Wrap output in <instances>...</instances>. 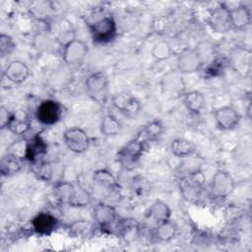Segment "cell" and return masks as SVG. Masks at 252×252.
Here are the masks:
<instances>
[{
  "label": "cell",
  "instance_id": "1",
  "mask_svg": "<svg viewBox=\"0 0 252 252\" xmlns=\"http://www.w3.org/2000/svg\"><path fill=\"white\" fill-rule=\"evenodd\" d=\"M53 193L58 202L71 207H86L92 202L90 193L84 187L69 181L62 180L54 184Z\"/></svg>",
  "mask_w": 252,
  "mask_h": 252
},
{
  "label": "cell",
  "instance_id": "2",
  "mask_svg": "<svg viewBox=\"0 0 252 252\" xmlns=\"http://www.w3.org/2000/svg\"><path fill=\"white\" fill-rule=\"evenodd\" d=\"M93 41L95 44H106L117 35V25L112 16H103L88 24Z\"/></svg>",
  "mask_w": 252,
  "mask_h": 252
},
{
  "label": "cell",
  "instance_id": "3",
  "mask_svg": "<svg viewBox=\"0 0 252 252\" xmlns=\"http://www.w3.org/2000/svg\"><path fill=\"white\" fill-rule=\"evenodd\" d=\"M205 177L201 170L183 174L179 180V188L182 197L187 202H196L204 190Z\"/></svg>",
  "mask_w": 252,
  "mask_h": 252
},
{
  "label": "cell",
  "instance_id": "4",
  "mask_svg": "<svg viewBox=\"0 0 252 252\" xmlns=\"http://www.w3.org/2000/svg\"><path fill=\"white\" fill-rule=\"evenodd\" d=\"M112 105L125 117L135 119L141 112L140 100L128 92H119L111 97Z\"/></svg>",
  "mask_w": 252,
  "mask_h": 252
},
{
  "label": "cell",
  "instance_id": "5",
  "mask_svg": "<svg viewBox=\"0 0 252 252\" xmlns=\"http://www.w3.org/2000/svg\"><path fill=\"white\" fill-rule=\"evenodd\" d=\"M146 142L138 136L124 145L117 153L118 162L126 168H131L141 158L145 151Z\"/></svg>",
  "mask_w": 252,
  "mask_h": 252
},
{
  "label": "cell",
  "instance_id": "6",
  "mask_svg": "<svg viewBox=\"0 0 252 252\" xmlns=\"http://www.w3.org/2000/svg\"><path fill=\"white\" fill-rule=\"evenodd\" d=\"M63 108L60 102L55 99L42 100L35 109V118L44 126L56 124L62 117Z\"/></svg>",
  "mask_w": 252,
  "mask_h": 252
},
{
  "label": "cell",
  "instance_id": "7",
  "mask_svg": "<svg viewBox=\"0 0 252 252\" xmlns=\"http://www.w3.org/2000/svg\"><path fill=\"white\" fill-rule=\"evenodd\" d=\"M234 188L235 180L228 171L218 169L212 176L210 190L215 198L224 199L231 195Z\"/></svg>",
  "mask_w": 252,
  "mask_h": 252
},
{
  "label": "cell",
  "instance_id": "8",
  "mask_svg": "<svg viewBox=\"0 0 252 252\" xmlns=\"http://www.w3.org/2000/svg\"><path fill=\"white\" fill-rule=\"evenodd\" d=\"M63 141L65 146L74 154H83L90 147V137L80 127H71L64 131Z\"/></svg>",
  "mask_w": 252,
  "mask_h": 252
},
{
  "label": "cell",
  "instance_id": "9",
  "mask_svg": "<svg viewBox=\"0 0 252 252\" xmlns=\"http://www.w3.org/2000/svg\"><path fill=\"white\" fill-rule=\"evenodd\" d=\"M89 53V47L85 41L74 38L65 45L62 49V59L66 65L74 66L84 62Z\"/></svg>",
  "mask_w": 252,
  "mask_h": 252
},
{
  "label": "cell",
  "instance_id": "10",
  "mask_svg": "<svg viewBox=\"0 0 252 252\" xmlns=\"http://www.w3.org/2000/svg\"><path fill=\"white\" fill-rule=\"evenodd\" d=\"M203 66L202 59L196 48L186 47L182 49L176 58V69L180 74H192Z\"/></svg>",
  "mask_w": 252,
  "mask_h": 252
},
{
  "label": "cell",
  "instance_id": "11",
  "mask_svg": "<svg viewBox=\"0 0 252 252\" xmlns=\"http://www.w3.org/2000/svg\"><path fill=\"white\" fill-rule=\"evenodd\" d=\"M208 24L217 33L227 32L229 30H231L229 8L223 3L217 5L209 14Z\"/></svg>",
  "mask_w": 252,
  "mask_h": 252
},
{
  "label": "cell",
  "instance_id": "12",
  "mask_svg": "<svg viewBox=\"0 0 252 252\" xmlns=\"http://www.w3.org/2000/svg\"><path fill=\"white\" fill-rule=\"evenodd\" d=\"M214 119L218 129L230 131L235 129L240 122V114L232 105H223L214 111Z\"/></svg>",
  "mask_w": 252,
  "mask_h": 252
},
{
  "label": "cell",
  "instance_id": "13",
  "mask_svg": "<svg viewBox=\"0 0 252 252\" xmlns=\"http://www.w3.org/2000/svg\"><path fill=\"white\" fill-rule=\"evenodd\" d=\"M65 165L60 161L40 162L35 173L38 178L44 182L56 184L63 180Z\"/></svg>",
  "mask_w": 252,
  "mask_h": 252
},
{
  "label": "cell",
  "instance_id": "14",
  "mask_svg": "<svg viewBox=\"0 0 252 252\" xmlns=\"http://www.w3.org/2000/svg\"><path fill=\"white\" fill-rule=\"evenodd\" d=\"M185 82L177 70L168 71L165 73L160 80V88L163 94L171 96L183 95L185 93Z\"/></svg>",
  "mask_w": 252,
  "mask_h": 252
},
{
  "label": "cell",
  "instance_id": "15",
  "mask_svg": "<svg viewBox=\"0 0 252 252\" xmlns=\"http://www.w3.org/2000/svg\"><path fill=\"white\" fill-rule=\"evenodd\" d=\"M58 226V220L50 213H38L32 220V227L38 235H49L56 230Z\"/></svg>",
  "mask_w": 252,
  "mask_h": 252
},
{
  "label": "cell",
  "instance_id": "16",
  "mask_svg": "<svg viewBox=\"0 0 252 252\" xmlns=\"http://www.w3.org/2000/svg\"><path fill=\"white\" fill-rule=\"evenodd\" d=\"M93 218L94 222L100 229L113 222L117 218V212L115 208L105 202H98L93 208Z\"/></svg>",
  "mask_w": 252,
  "mask_h": 252
},
{
  "label": "cell",
  "instance_id": "17",
  "mask_svg": "<svg viewBox=\"0 0 252 252\" xmlns=\"http://www.w3.org/2000/svg\"><path fill=\"white\" fill-rule=\"evenodd\" d=\"M47 153V144L38 135L32 136L25 146L24 158L31 162L40 161Z\"/></svg>",
  "mask_w": 252,
  "mask_h": 252
},
{
  "label": "cell",
  "instance_id": "18",
  "mask_svg": "<svg viewBox=\"0 0 252 252\" xmlns=\"http://www.w3.org/2000/svg\"><path fill=\"white\" fill-rule=\"evenodd\" d=\"M31 75V69L22 60L11 61L4 70V77L13 84L24 83Z\"/></svg>",
  "mask_w": 252,
  "mask_h": 252
},
{
  "label": "cell",
  "instance_id": "19",
  "mask_svg": "<svg viewBox=\"0 0 252 252\" xmlns=\"http://www.w3.org/2000/svg\"><path fill=\"white\" fill-rule=\"evenodd\" d=\"M108 84L109 81L107 76L104 73L97 71L90 74L87 77L85 81V88L90 95L96 98L106 92Z\"/></svg>",
  "mask_w": 252,
  "mask_h": 252
},
{
  "label": "cell",
  "instance_id": "20",
  "mask_svg": "<svg viewBox=\"0 0 252 252\" xmlns=\"http://www.w3.org/2000/svg\"><path fill=\"white\" fill-rule=\"evenodd\" d=\"M231 29L233 30H245L251 24V11L244 5L239 4L238 6L229 9Z\"/></svg>",
  "mask_w": 252,
  "mask_h": 252
},
{
  "label": "cell",
  "instance_id": "21",
  "mask_svg": "<svg viewBox=\"0 0 252 252\" xmlns=\"http://www.w3.org/2000/svg\"><path fill=\"white\" fill-rule=\"evenodd\" d=\"M171 216V210L167 203L160 199H156L146 212V217L156 222L157 224L169 220Z\"/></svg>",
  "mask_w": 252,
  "mask_h": 252
},
{
  "label": "cell",
  "instance_id": "22",
  "mask_svg": "<svg viewBox=\"0 0 252 252\" xmlns=\"http://www.w3.org/2000/svg\"><path fill=\"white\" fill-rule=\"evenodd\" d=\"M183 103L187 110L192 114H200L206 106V98L200 91H189L183 94Z\"/></svg>",
  "mask_w": 252,
  "mask_h": 252
},
{
  "label": "cell",
  "instance_id": "23",
  "mask_svg": "<svg viewBox=\"0 0 252 252\" xmlns=\"http://www.w3.org/2000/svg\"><path fill=\"white\" fill-rule=\"evenodd\" d=\"M93 180L98 187L111 192L117 191L119 187L118 181L115 176L112 174L111 171L105 168H99L94 170L93 173Z\"/></svg>",
  "mask_w": 252,
  "mask_h": 252
},
{
  "label": "cell",
  "instance_id": "24",
  "mask_svg": "<svg viewBox=\"0 0 252 252\" xmlns=\"http://www.w3.org/2000/svg\"><path fill=\"white\" fill-rule=\"evenodd\" d=\"M95 224L87 220H77L71 222L68 226L70 235L80 239H87L92 237L95 231Z\"/></svg>",
  "mask_w": 252,
  "mask_h": 252
},
{
  "label": "cell",
  "instance_id": "25",
  "mask_svg": "<svg viewBox=\"0 0 252 252\" xmlns=\"http://www.w3.org/2000/svg\"><path fill=\"white\" fill-rule=\"evenodd\" d=\"M99 129L103 136L113 137L122 132V124L116 116L111 113H106L101 117Z\"/></svg>",
  "mask_w": 252,
  "mask_h": 252
},
{
  "label": "cell",
  "instance_id": "26",
  "mask_svg": "<svg viewBox=\"0 0 252 252\" xmlns=\"http://www.w3.org/2000/svg\"><path fill=\"white\" fill-rule=\"evenodd\" d=\"M23 166L22 158L13 153H7L0 162V170L2 175L11 176L18 173Z\"/></svg>",
  "mask_w": 252,
  "mask_h": 252
},
{
  "label": "cell",
  "instance_id": "27",
  "mask_svg": "<svg viewBox=\"0 0 252 252\" xmlns=\"http://www.w3.org/2000/svg\"><path fill=\"white\" fill-rule=\"evenodd\" d=\"M171 154L179 158H187L196 152L195 145L186 138H176L170 143Z\"/></svg>",
  "mask_w": 252,
  "mask_h": 252
},
{
  "label": "cell",
  "instance_id": "28",
  "mask_svg": "<svg viewBox=\"0 0 252 252\" xmlns=\"http://www.w3.org/2000/svg\"><path fill=\"white\" fill-rule=\"evenodd\" d=\"M177 232L176 224L169 220L158 223L154 231V236L161 242H168L174 238Z\"/></svg>",
  "mask_w": 252,
  "mask_h": 252
},
{
  "label": "cell",
  "instance_id": "29",
  "mask_svg": "<svg viewBox=\"0 0 252 252\" xmlns=\"http://www.w3.org/2000/svg\"><path fill=\"white\" fill-rule=\"evenodd\" d=\"M163 130H164V126L162 122L158 119H155L145 125V127L139 133L138 137L145 142L154 141L162 135Z\"/></svg>",
  "mask_w": 252,
  "mask_h": 252
},
{
  "label": "cell",
  "instance_id": "30",
  "mask_svg": "<svg viewBox=\"0 0 252 252\" xmlns=\"http://www.w3.org/2000/svg\"><path fill=\"white\" fill-rule=\"evenodd\" d=\"M173 50L169 42L165 40L158 41L152 48V56L156 61H164L172 56Z\"/></svg>",
  "mask_w": 252,
  "mask_h": 252
},
{
  "label": "cell",
  "instance_id": "31",
  "mask_svg": "<svg viewBox=\"0 0 252 252\" xmlns=\"http://www.w3.org/2000/svg\"><path fill=\"white\" fill-rule=\"evenodd\" d=\"M10 132H12L15 135H24L28 133L31 129V123L29 118L27 117H19L15 114H13V117L8 125V128Z\"/></svg>",
  "mask_w": 252,
  "mask_h": 252
},
{
  "label": "cell",
  "instance_id": "32",
  "mask_svg": "<svg viewBox=\"0 0 252 252\" xmlns=\"http://www.w3.org/2000/svg\"><path fill=\"white\" fill-rule=\"evenodd\" d=\"M16 49V42L13 37L6 33L0 34V55L6 57Z\"/></svg>",
  "mask_w": 252,
  "mask_h": 252
},
{
  "label": "cell",
  "instance_id": "33",
  "mask_svg": "<svg viewBox=\"0 0 252 252\" xmlns=\"http://www.w3.org/2000/svg\"><path fill=\"white\" fill-rule=\"evenodd\" d=\"M13 117V113H11L7 107L1 106L0 108V128L3 130L8 128V125Z\"/></svg>",
  "mask_w": 252,
  "mask_h": 252
},
{
  "label": "cell",
  "instance_id": "34",
  "mask_svg": "<svg viewBox=\"0 0 252 252\" xmlns=\"http://www.w3.org/2000/svg\"><path fill=\"white\" fill-rule=\"evenodd\" d=\"M169 25V22L167 20V17H164V16H161L159 18H157L156 21L154 22V27H155V30L158 33H161L163 32L164 31H166L167 27Z\"/></svg>",
  "mask_w": 252,
  "mask_h": 252
}]
</instances>
